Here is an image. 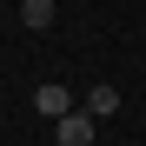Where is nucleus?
<instances>
[{
  "mask_svg": "<svg viewBox=\"0 0 146 146\" xmlns=\"http://www.w3.org/2000/svg\"><path fill=\"white\" fill-rule=\"evenodd\" d=\"M20 20H27V27H46V20H53V0H20Z\"/></svg>",
  "mask_w": 146,
  "mask_h": 146,
  "instance_id": "obj_4",
  "label": "nucleus"
},
{
  "mask_svg": "<svg viewBox=\"0 0 146 146\" xmlns=\"http://www.w3.org/2000/svg\"><path fill=\"white\" fill-rule=\"evenodd\" d=\"M33 113H40V119H66V113H73V93H66L60 80H46V86H33Z\"/></svg>",
  "mask_w": 146,
  "mask_h": 146,
  "instance_id": "obj_1",
  "label": "nucleus"
},
{
  "mask_svg": "<svg viewBox=\"0 0 146 146\" xmlns=\"http://www.w3.org/2000/svg\"><path fill=\"white\" fill-rule=\"evenodd\" d=\"M53 133H60V146H93L100 119H86V113H66V119H53Z\"/></svg>",
  "mask_w": 146,
  "mask_h": 146,
  "instance_id": "obj_2",
  "label": "nucleus"
},
{
  "mask_svg": "<svg viewBox=\"0 0 146 146\" xmlns=\"http://www.w3.org/2000/svg\"><path fill=\"white\" fill-rule=\"evenodd\" d=\"M113 113H119V93L113 86H93L86 93V119H113Z\"/></svg>",
  "mask_w": 146,
  "mask_h": 146,
  "instance_id": "obj_3",
  "label": "nucleus"
}]
</instances>
